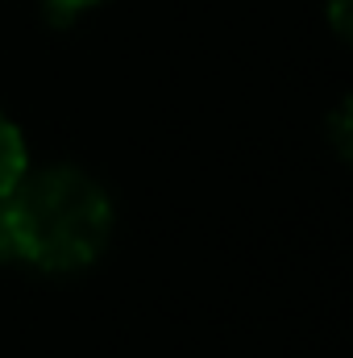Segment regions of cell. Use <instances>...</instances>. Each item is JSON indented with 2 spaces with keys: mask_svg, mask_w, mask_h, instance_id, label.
I'll list each match as a JSON object with an SVG mask.
<instances>
[{
  "mask_svg": "<svg viewBox=\"0 0 353 358\" xmlns=\"http://www.w3.org/2000/svg\"><path fill=\"white\" fill-rule=\"evenodd\" d=\"M112 208L104 187L75 167L21 176L4 196L0 238L42 271L88 267L104 250Z\"/></svg>",
  "mask_w": 353,
  "mask_h": 358,
  "instance_id": "1",
  "label": "cell"
},
{
  "mask_svg": "<svg viewBox=\"0 0 353 358\" xmlns=\"http://www.w3.org/2000/svg\"><path fill=\"white\" fill-rule=\"evenodd\" d=\"M50 4V13H59V17H71V13H84L91 4H100V0H46Z\"/></svg>",
  "mask_w": 353,
  "mask_h": 358,
  "instance_id": "3",
  "label": "cell"
},
{
  "mask_svg": "<svg viewBox=\"0 0 353 358\" xmlns=\"http://www.w3.org/2000/svg\"><path fill=\"white\" fill-rule=\"evenodd\" d=\"M0 246H4V238H0Z\"/></svg>",
  "mask_w": 353,
  "mask_h": 358,
  "instance_id": "5",
  "label": "cell"
},
{
  "mask_svg": "<svg viewBox=\"0 0 353 358\" xmlns=\"http://www.w3.org/2000/svg\"><path fill=\"white\" fill-rule=\"evenodd\" d=\"M21 176H25V142L17 134V125L0 117V200L17 187Z\"/></svg>",
  "mask_w": 353,
  "mask_h": 358,
  "instance_id": "2",
  "label": "cell"
},
{
  "mask_svg": "<svg viewBox=\"0 0 353 358\" xmlns=\"http://www.w3.org/2000/svg\"><path fill=\"white\" fill-rule=\"evenodd\" d=\"M329 8H333V25H337V34H350V0H329Z\"/></svg>",
  "mask_w": 353,
  "mask_h": 358,
  "instance_id": "4",
  "label": "cell"
}]
</instances>
